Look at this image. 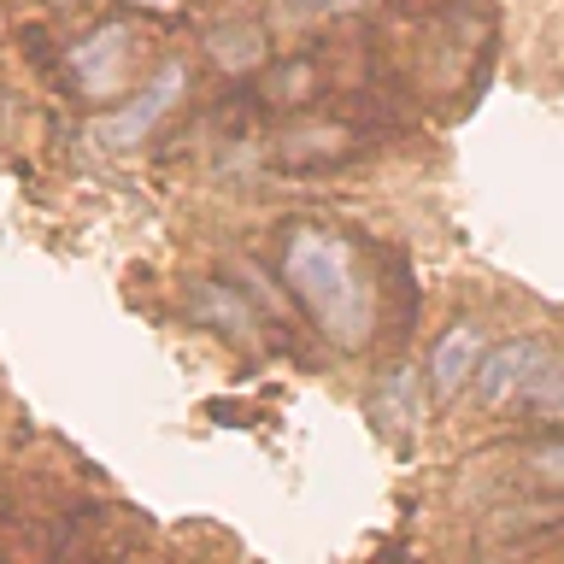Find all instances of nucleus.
Returning a JSON list of instances; mask_svg holds the SVG:
<instances>
[{"mask_svg":"<svg viewBox=\"0 0 564 564\" xmlns=\"http://www.w3.org/2000/svg\"><path fill=\"white\" fill-rule=\"evenodd\" d=\"M123 59H130V24H106L88 42L70 47V70L88 95H118L123 83Z\"/></svg>","mask_w":564,"mask_h":564,"instance_id":"obj_4","label":"nucleus"},{"mask_svg":"<svg viewBox=\"0 0 564 564\" xmlns=\"http://www.w3.org/2000/svg\"><path fill=\"white\" fill-rule=\"evenodd\" d=\"M518 405H529V412H541V417H564V359H558V352L535 370V377H529Z\"/></svg>","mask_w":564,"mask_h":564,"instance_id":"obj_7","label":"nucleus"},{"mask_svg":"<svg viewBox=\"0 0 564 564\" xmlns=\"http://www.w3.org/2000/svg\"><path fill=\"white\" fill-rule=\"evenodd\" d=\"M194 312H206V317H218V324L229 329H247V312H241V300H229L218 282H206L200 294H194Z\"/></svg>","mask_w":564,"mask_h":564,"instance_id":"obj_9","label":"nucleus"},{"mask_svg":"<svg viewBox=\"0 0 564 564\" xmlns=\"http://www.w3.org/2000/svg\"><path fill=\"white\" fill-rule=\"evenodd\" d=\"M535 470L546 476V482H564V441H553V447L535 453Z\"/></svg>","mask_w":564,"mask_h":564,"instance_id":"obj_10","label":"nucleus"},{"mask_svg":"<svg viewBox=\"0 0 564 564\" xmlns=\"http://www.w3.org/2000/svg\"><path fill=\"white\" fill-rule=\"evenodd\" d=\"M553 359L541 341H506V347H494L482 352V365H476V400L482 405H506V400H518L529 377Z\"/></svg>","mask_w":564,"mask_h":564,"instance_id":"obj_3","label":"nucleus"},{"mask_svg":"<svg viewBox=\"0 0 564 564\" xmlns=\"http://www.w3.org/2000/svg\"><path fill=\"white\" fill-rule=\"evenodd\" d=\"M183 88H188V70H183V65H159V77L141 88L130 106H118V112L95 118V130H88V135H95L100 148H135V141L176 106V95H183Z\"/></svg>","mask_w":564,"mask_h":564,"instance_id":"obj_2","label":"nucleus"},{"mask_svg":"<svg viewBox=\"0 0 564 564\" xmlns=\"http://www.w3.org/2000/svg\"><path fill=\"white\" fill-rule=\"evenodd\" d=\"M141 7H153V12H171V7H176V0H141Z\"/></svg>","mask_w":564,"mask_h":564,"instance_id":"obj_13","label":"nucleus"},{"mask_svg":"<svg viewBox=\"0 0 564 564\" xmlns=\"http://www.w3.org/2000/svg\"><path fill=\"white\" fill-rule=\"evenodd\" d=\"M206 47H212V59H218L224 70H247V65H259V53H264L253 24H218L206 35Z\"/></svg>","mask_w":564,"mask_h":564,"instance_id":"obj_6","label":"nucleus"},{"mask_svg":"<svg viewBox=\"0 0 564 564\" xmlns=\"http://www.w3.org/2000/svg\"><path fill=\"white\" fill-rule=\"evenodd\" d=\"M382 412L394 417V430H405V423H417V377L412 370H394L382 388Z\"/></svg>","mask_w":564,"mask_h":564,"instance_id":"obj_8","label":"nucleus"},{"mask_svg":"<svg viewBox=\"0 0 564 564\" xmlns=\"http://www.w3.org/2000/svg\"><path fill=\"white\" fill-rule=\"evenodd\" d=\"M276 7H282V18H294V24H306V18L329 12V0H276Z\"/></svg>","mask_w":564,"mask_h":564,"instance_id":"obj_11","label":"nucleus"},{"mask_svg":"<svg viewBox=\"0 0 564 564\" xmlns=\"http://www.w3.org/2000/svg\"><path fill=\"white\" fill-rule=\"evenodd\" d=\"M352 7H365V0H329V12H352Z\"/></svg>","mask_w":564,"mask_h":564,"instance_id":"obj_12","label":"nucleus"},{"mask_svg":"<svg viewBox=\"0 0 564 564\" xmlns=\"http://www.w3.org/2000/svg\"><path fill=\"white\" fill-rule=\"evenodd\" d=\"M282 276L294 282V294L312 306V317L324 324L335 347H359L370 329V294L359 271H352L347 241L324 236V229H300L282 253Z\"/></svg>","mask_w":564,"mask_h":564,"instance_id":"obj_1","label":"nucleus"},{"mask_svg":"<svg viewBox=\"0 0 564 564\" xmlns=\"http://www.w3.org/2000/svg\"><path fill=\"white\" fill-rule=\"evenodd\" d=\"M482 352H488V335H482V329H476V324H453L447 335H441L435 359H430L435 394H441V400H453L458 388H465V382L476 377V365H482Z\"/></svg>","mask_w":564,"mask_h":564,"instance_id":"obj_5","label":"nucleus"}]
</instances>
